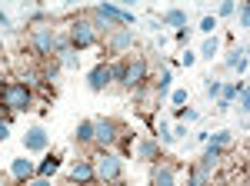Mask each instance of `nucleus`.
Returning a JSON list of instances; mask_svg holds the SVG:
<instances>
[{"instance_id":"f257e3e1","label":"nucleus","mask_w":250,"mask_h":186,"mask_svg":"<svg viewBox=\"0 0 250 186\" xmlns=\"http://www.w3.org/2000/svg\"><path fill=\"white\" fill-rule=\"evenodd\" d=\"M124 136H127V127H124V123H117L110 116H97L94 120V147L100 149V153L114 149Z\"/></svg>"},{"instance_id":"f03ea898","label":"nucleus","mask_w":250,"mask_h":186,"mask_svg":"<svg viewBox=\"0 0 250 186\" xmlns=\"http://www.w3.org/2000/svg\"><path fill=\"white\" fill-rule=\"evenodd\" d=\"M0 100H3V110H7V113L34 110V90H30V87H23L20 80H10Z\"/></svg>"},{"instance_id":"7ed1b4c3","label":"nucleus","mask_w":250,"mask_h":186,"mask_svg":"<svg viewBox=\"0 0 250 186\" xmlns=\"http://www.w3.org/2000/svg\"><path fill=\"white\" fill-rule=\"evenodd\" d=\"M94 176L97 183H114L124 176V160L117 156L114 149H107V153H97L94 156Z\"/></svg>"},{"instance_id":"20e7f679","label":"nucleus","mask_w":250,"mask_h":186,"mask_svg":"<svg viewBox=\"0 0 250 186\" xmlns=\"http://www.w3.org/2000/svg\"><path fill=\"white\" fill-rule=\"evenodd\" d=\"M54 40H57V30L50 23H34L30 27V50L40 60H50L54 56Z\"/></svg>"},{"instance_id":"39448f33","label":"nucleus","mask_w":250,"mask_h":186,"mask_svg":"<svg viewBox=\"0 0 250 186\" xmlns=\"http://www.w3.org/2000/svg\"><path fill=\"white\" fill-rule=\"evenodd\" d=\"M147 80H150V67H147V60L144 56H127V74H124V90H140V87H147Z\"/></svg>"},{"instance_id":"423d86ee","label":"nucleus","mask_w":250,"mask_h":186,"mask_svg":"<svg viewBox=\"0 0 250 186\" xmlns=\"http://www.w3.org/2000/svg\"><path fill=\"white\" fill-rule=\"evenodd\" d=\"M94 14L104 20L107 27H130L137 20L130 10H124V7H117V3H100V7H94Z\"/></svg>"},{"instance_id":"0eeeda50","label":"nucleus","mask_w":250,"mask_h":186,"mask_svg":"<svg viewBox=\"0 0 250 186\" xmlns=\"http://www.w3.org/2000/svg\"><path fill=\"white\" fill-rule=\"evenodd\" d=\"M134 47V30L130 27H117L104 37V54H127Z\"/></svg>"},{"instance_id":"6e6552de","label":"nucleus","mask_w":250,"mask_h":186,"mask_svg":"<svg viewBox=\"0 0 250 186\" xmlns=\"http://www.w3.org/2000/svg\"><path fill=\"white\" fill-rule=\"evenodd\" d=\"M110 83H114V70H110V60H100L94 70L87 74V87H90L94 93H100V90H107Z\"/></svg>"},{"instance_id":"1a4fd4ad","label":"nucleus","mask_w":250,"mask_h":186,"mask_svg":"<svg viewBox=\"0 0 250 186\" xmlns=\"http://www.w3.org/2000/svg\"><path fill=\"white\" fill-rule=\"evenodd\" d=\"M150 186H177V167L167 160L150 163Z\"/></svg>"},{"instance_id":"9d476101","label":"nucleus","mask_w":250,"mask_h":186,"mask_svg":"<svg viewBox=\"0 0 250 186\" xmlns=\"http://www.w3.org/2000/svg\"><path fill=\"white\" fill-rule=\"evenodd\" d=\"M67 176H70V183H94L97 176H94V160L90 156H80V160H74L70 163V169H67Z\"/></svg>"},{"instance_id":"9b49d317","label":"nucleus","mask_w":250,"mask_h":186,"mask_svg":"<svg viewBox=\"0 0 250 186\" xmlns=\"http://www.w3.org/2000/svg\"><path fill=\"white\" fill-rule=\"evenodd\" d=\"M47 147H50V133L43 127H30L23 133V149L27 153H47Z\"/></svg>"},{"instance_id":"f8f14e48","label":"nucleus","mask_w":250,"mask_h":186,"mask_svg":"<svg viewBox=\"0 0 250 186\" xmlns=\"http://www.w3.org/2000/svg\"><path fill=\"white\" fill-rule=\"evenodd\" d=\"M10 176H14L17 183H30V180L37 176V163H34V160H14V163H10Z\"/></svg>"},{"instance_id":"ddd939ff","label":"nucleus","mask_w":250,"mask_h":186,"mask_svg":"<svg viewBox=\"0 0 250 186\" xmlns=\"http://www.w3.org/2000/svg\"><path fill=\"white\" fill-rule=\"evenodd\" d=\"M134 153H137V160H144V163H157L160 160V143L157 140H137Z\"/></svg>"},{"instance_id":"4468645a","label":"nucleus","mask_w":250,"mask_h":186,"mask_svg":"<svg viewBox=\"0 0 250 186\" xmlns=\"http://www.w3.org/2000/svg\"><path fill=\"white\" fill-rule=\"evenodd\" d=\"M60 163H63V156H60V153H47V156H43V160L37 163V176L50 180V176H54V173L60 169Z\"/></svg>"},{"instance_id":"2eb2a0df","label":"nucleus","mask_w":250,"mask_h":186,"mask_svg":"<svg viewBox=\"0 0 250 186\" xmlns=\"http://www.w3.org/2000/svg\"><path fill=\"white\" fill-rule=\"evenodd\" d=\"M224 63L244 76V74H247V50H244V47H230V54H227V60H224Z\"/></svg>"},{"instance_id":"dca6fc26","label":"nucleus","mask_w":250,"mask_h":186,"mask_svg":"<svg viewBox=\"0 0 250 186\" xmlns=\"http://www.w3.org/2000/svg\"><path fill=\"white\" fill-rule=\"evenodd\" d=\"M187 186H210V169H204L200 163H193L187 173Z\"/></svg>"},{"instance_id":"f3484780","label":"nucleus","mask_w":250,"mask_h":186,"mask_svg":"<svg viewBox=\"0 0 250 186\" xmlns=\"http://www.w3.org/2000/svg\"><path fill=\"white\" fill-rule=\"evenodd\" d=\"M74 140H77L80 147H94V120H80Z\"/></svg>"},{"instance_id":"a211bd4d","label":"nucleus","mask_w":250,"mask_h":186,"mask_svg":"<svg viewBox=\"0 0 250 186\" xmlns=\"http://www.w3.org/2000/svg\"><path fill=\"white\" fill-rule=\"evenodd\" d=\"M170 83H173L170 63H164V70H160V76L154 80V90H157V96H167V93H170Z\"/></svg>"},{"instance_id":"6ab92c4d","label":"nucleus","mask_w":250,"mask_h":186,"mask_svg":"<svg viewBox=\"0 0 250 186\" xmlns=\"http://www.w3.org/2000/svg\"><path fill=\"white\" fill-rule=\"evenodd\" d=\"M220 54V37H217V34H213V37H207L204 40V47H200V60H213V56Z\"/></svg>"},{"instance_id":"aec40b11","label":"nucleus","mask_w":250,"mask_h":186,"mask_svg":"<svg viewBox=\"0 0 250 186\" xmlns=\"http://www.w3.org/2000/svg\"><path fill=\"white\" fill-rule=\"evenodd\" d=\"M160 23H167V27H177V30H180V27H187V14H184V10H167V14L160 17Z\"/></svg>"},{"instance_id":"412c9836","label":"nucleus","mask_w":250,"mask_h":186,"mask_svg":"<svg viewBox=\"0 0 250 186\" xmlns=\"http://www.w3.org/2000/svg\"><path fill=\"white\" fill-rule=\"evenodd\" d=\"M237 100H240L237 113H240V116H247V113H250V93H247V83H244V80L237 83Z\"/></svg>"},{"instance_id":"4be33fe9","label":"nucleus","mask_w":250,"mask_h":186,"mask_svg":"<svg viewBox=\"0 0 250 186\" xmlns=\"http://www.w3.org/2000/svg\"><path fill=\"white\" fill-rule=\"evenodd\" d=\"M210 143H213V147H220V149H227V147H230V143H233L230 130H217V133H213V136H210Z\"/></svg>"},{"instance_id":"5701e85b","label":"nucleus","mask_w":250,"mask_h":186,"mask_svg":"<svg viewBox=\"0 0 250 186\" xmlns=\"http://www.w3.org/2000/svg\"><path fill=\"white\" fill-rule=\"evenodd\" d=\"M157 143L160 147H167V143H173V133H170V127L160 120V127H157Z\"/></svg>"},{"instance_id":"b1692460","label":"nucleus","mask_w":250,"mask_h":186,"mask_svg":"<svg viewBox=\"0 0 250 186\" xmlns=\"http://www.w3.org/2000/svg\"><path fill=\"white\" fill-rule=\"evenodd\" d=\"M110 70H114V83H124V74H127V60H114V63H110Z\"/></svg>"},{"instance_id":"393cba45","label":"nucleus","mask_w":250,"mask_h":186,"mask_svg":"<svg viewBox=\"0 0 250 186\" xmlns=\"http://www.w3.org/2000/svg\"><path fill=\"white\" fill-rule=\"evenodd\" d=\"M213 30H217V17H204V20H200V34L213 37Z\"/></svg>"},{"instance_id":"a878e982","label":"nucleus","mask_w":250,"mask_h":186,"mask_svg":"<svg viewBox=\"0 0 250 186\" xmlns=\"http://www.w3.org/2000/svg\"><path fill=\"white\" fill-rule=\"evenodd\" d=\"M220 87H224V83H220V80H207V96H210V100H217V96H220Z\"/></svg>"},{"instance_id":"bb28decb","label":"nucleus","mask_w":250,"mask_h":186,"mask_svg":"<svg viewBox=\"0 0 250 186\" xmlns=\"http://www.w3.org/2000/svg\"><path fill=\"white\" fill-rule=\"evenodd\" d=\"M233 10H237V3H233V0H224V3L217 7V14H220V17H230Z\"/></svg>"},{"instance_id":"cd10ccee","label":"nucleus","mask_w":250,"mask_h":186,"mask_svg":"<svg viewBox=\"0 0 250 186\" xmlns=\"http://www.w3.org/2000/svg\"><path fill=\"white\" fill-rule=\"evenodd\" d=\"M170 103H173V107H184V103H187V90H173L170 93Z\"/></svg>"},{"instance_id":"c85d7f7f","label":"nucleus","mask_w":250,"mask_h":186,"mask_svg":"<svg viewBox=\"0 0 250 186\" xmlns=\"http://www.w3.org/2000/svg\"><path fill=\"white\" fill-rule=\"evenodd\" d=\"M237 17H240V27H250V7L247 3H240V14Z\"/></svg>"},{"instance_id":"c756f323","label":"nucleus","mask_w":250,"mask_h":186,"mask_svg":"<svg viewBox=\"0 0 250 186\" xmlns=\"http://www.w3.org/2000/svg\"><path fill=\"white\" fill-rule=\"evenodd\" d=\"M197 116H200L197 110H187V107H180V120H187V123H193Z\"/></svg>"},{"instance_id":"7c9ffc66","label":"nucleus","mask_w":250,"mask_h":186,"mask_svg":"<svg viewBox=\"0 0 250 186\" xmlns=\"http://www.w3.org/2000/svg\"><path fill=\"white\" fill-rule=\"evenodd\" d=\"M7 136H10V120H3V116H0V143H3Z\"/></svg>"},{"instance_id":"2f4dec72","label":"nucleus","mask_w":250,"mask_h":186,"mask_svg":"<svg viewBox=\"0 0 250 186\" xmlns=\"http://www.w3.org/2000/svg\"><path fill=\"white\" fill-rule=\"evenodd\" d=\"M187 40H190V27H180L177 30V43H187Z\"/></svg>"},{"instance_id":"473e14b6","label":"nucleus","mask_w":250,"mask_h":186,"mask_svg":"<svg viewBox=\"0 0 250 186\" xmlns=\"http://www.w3.org/2000/svg\"><path fill=\"white\" fill-rule=\"evenodd\" d=\"M180 60H184V67H193V63H197V54H190V50H187V54L180 56Z\"/></svg>"},{"instance_id":"72a5a7b5","label":"nucleus","mask_w":250,"mask_h":186,"mask_svg":"<svg viewBox=\"0 0 250 186\" xmlns=\"http://www.w3.org/2000/svg\"><path fill=\"white\" fill-rule=\"evenodd\" d=\"M27 186H54V183H50V180H43V176H34Z\"/></svg>"},{"instance_id":"f704fd0d","label":"nucleus","mask_w":250,"mask_h":186,"mask_svg":"<svg viewBox=\"0 0 250 186\" xmlns=\"http://www.w3.org/2000/svg\"><path fill=\"white\" fill-rule=\"evenodd\" d=\"M173 140H180V136H187V127H184V123H180V127H173Z\"/></svg>"},{"instance_id":"c9c22d12","label":"nucleus","mask_w":250,"mask_h":186,"mask_svg":"<svg viewBox=\"0 0 250 186\" xmlns=\"http://www.w3.org/2000/svg\"><path fill=\"white\" fill-rule=\"evenodd\" d=\"M7 83H10V80H7V74H3V70H0V93L7 90Z\"/></svg>"},{"instance_id":"e433bc0d","label":"nucleus","mask_w":250,"mask_h":186,"mask_svg":"<svg viewBox=\"0 0 250 186\" xmlns=\"http://www.w3.org/2000/svg\"><path fill=\"white\" fill-rule=\"evenodd\" d=\"M0 27H10V17H7L3 10H0Z\"/></svg>"},{"instance_id":"4c0bfd02","label":"nucleus","mask_w":250,"mask_h":186,"mask_svg":"<svg viewBox=\"0 0 250 186\" xmlns=\"http://www.w3.org/2000/svg\"><path fill=\"white\" fill-rule=\"evenodd\" d=\"M104 186H127V183H124V176H120V180H114V183H104Z\"/></svg>"},{"instance_id":"58836bf2","label":"nucleus","mask_w":250,"mask_h":186,"mask_svg":"<svg viewBox=\"0 0 250 186\" xmlns=\"http://www.w3.org/2000/svg\"><path fill=\"white\" fill-rule=\"evenodd\" d=\"M83 186H104V183H97V180H94V183H83Z\"/></svg>"},{"instance_id":"ea45409f","label":"nucleus","mask_w":250,"mask_h":186,"mask_svg":"<svg viewBox=\"0 0 250 186\" xmlns=\"http://www.w3.org/2000/svg\"><path fill=\"white\" fill-rule=\"evenodd\" d=\"M0 56H3V43H0Z\"/></svg>"},{"instance_id":"a19ab883","label":"nucleus","mask_w":250,"mask_h":186,"mask_svg":"<svg viewBox=\"0 0 250 186\" xmlns=\"http://www.w3.org/2000/svg\"><path fill=\"white\" fill-rule=\"evenodd\" d=\"M17 186H27V183H17Z\"/></svg>"}]
</instances>
